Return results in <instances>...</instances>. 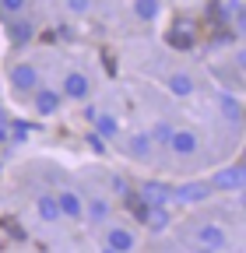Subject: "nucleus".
Wrapping results in <instances>:
<instances>
[{"instance_id": "14", "label": "nucleus", "mask_w": 246, "mask_h": 253, "mask_svg": "<svg viewBox=\"0 0 246 253\" xmlns=\"http://www.w3.org/2000/svg\"><path fill=\"white\" fill-rule=\"evenodd\" d=\"M84 214H88V221H95V225H102V221L109 218V201H106V197H91V201H88V211H84Z\"/></svg>"}, {"instance_id": "27", "label": "nucleus", "mask_w": 246, "mask_h": 253, "mask_svg": "<svg viewBox=\"0 0 246 253\" xmlns=\"http://www.w3.org/2000/svg\"><path fill=\"white\" fill-rule=\"evenodd\" d=\"M67 7H71L74 14H84V11H88V0H67Z\"/></svg>"}, {"instance_id": "22", "label": "nucleus", "mask_w": 246, "mask_h": 253, "mask_svg": "<svg viewBox=\"0 0 246 253\" xmlns=\"http://www.w3.org/2000/svg\"><path fill=\"white\" fill-rule=\"evenodd\" d=\"M222 109L229 113V120H232V123H239V120H243V109H239V102H236V99H229V95H222Z\"/></svg>"}, {"instance_id": "17", "label": "nucleus", "mask_w": 246, "mask_h": 253, "mask_svg": "<svg viewBox=\"0 0 246 253\" xmlns=\"http://www.w3.org/2000/svg\"><path fill=\"white\" fill-rule=\"evenodd\" d=\"M123 201H127V211H130L137 221H144V214H148V201H144L141 194H130V190H127V194H123Z\"/></svg>"}, {"instance_id": "24", "label": "nucleus", "mask_w": 246, "mask_h": 253, "mask_svg": "<svg viewBox=\"0 0 246 253\" xmlns=\"http://www.w3.org/2000/svg\"><path fill=\"white\" fill-rule=\"evenodd\" d=\"M4 225H7V232H11L14 239H28V232L21 229V221H18V218H4Z\"/></svg>"}, {"instance_id": "28", "label": "nucleus", "mask_w": 246, "mask_h": 253, "mask_svg": "<svg viewBox=\"0 0 246 253\" xmlns=\"http://www.w3.org/2000/svg\"><path fill=\"white\" fill-rule=\"evenodd\" d=\"M88 144H91V148H95V151H99V155H102V151H106V144H102V137H99V134H91V137H88Z\"/></svg>"}, {"instance_id": "5", "label": "nucleus", "mask_w": 246, "mask_h": 253, "mask_svg": "<svg viewBox=\"0 0 246 253\" xmlns=\"http://www.w3.org/2000/svg\"><path fill=\"white\" fill-rule=\"evenodd\" d=\"M88 91H91V81L81 74V71H71L67 78H64V95H67V99H88Z\"/></svg>"}, {"instance_id": "20", "label": "nucleus", "mask_w": 246, "mask_h": 253, "mask_svg": "<svg viewBox=\"0 0 246 253\" xmlns=\"http://www.w3.org/2000/svg\"><path fill=\"white\" fill-rule=\"evenodd\" d=\"M148 151H151V134H134L130 137V155L148 158Z\"/></svg>"}, {"instance_id": "18", "label": "nucleus", "mask_w": 246, "mask_h": 253, "mask_svg": "<svg viewBox=\"0 0 246 253\" xmlns=\"http://www.w3.org/2000/svg\"><path fill=\"white\" fill-rule=\"evenodd\" d=\"M7 32H11V42H14V46H21V42H28V39H32V32H36V28L28 25V21H14Z\"/></svg>"}, {"instance_id": "2", "label": "nucleus", "mask_w": 246, "mask_h": 253, "mask_svg": "<svg viewBox=\"0 0 246 253\" xmlns=\"http://www.w3.org/2000/svg\"><path fill=\"white\" fill-rule=\"evenodd\" d=\"M11 84L18 91H36L39 88V71L32 63H18V67H11Z\"/></svg>"}, {"instance_id": "3", "label": "nucleus", "mask_w": 246, "mask_h": 253, "mask_svg": "<svg viewBox=\"0 0 246 253\" xmlns=\"http://www.w3.org/2000/svg\"><path fill=\"white\" fill-rule=\"evenodd\" d=\"M197 243L207 246V250H222L225 246V229L218 221H204V225H197Z\"/></svg>"}, {"instance_id": "16", "label": "nucleus", "mask_w": 246, "mask_h": 253, "mask_svg": "<svg viewBox=\"0 0 246 253\" xmlns=\"http://www.w3.org/2000/svg\"><path fill=\"white\" fill-rule=\"evenodd\" d=\"M165 88H169L172 95H179V99H187V95L194 91V78H187V74H172V78L165 81Z\"/></svg>"}, {"instance_id": "25", "label": "nucleus", "mask_w": 246, "mask_h": 253, "mask_svg": "<svg viewBox=\"0 0 246 253\" xmlns=\"http://www.w3.org/2000/svg\"><path fill=\"white\" fill-rule=\"evenodd\" d=\"M28 134H32V126H28V123H14L11 126V141H25Z\"/></svg>"}, {"instance_id": "23", "label": "nucleus", "mask_w": 246, "mask_h": 253, "mask_svg": "<svg viewBox=\"0 0 246 253\" xmlns=\"http://www.w3.org/2000/svg\"><path fill=\"white\" fill-rule=\"evenodd\" d=\"M169 137H172V126H169V123H159L155 130H151V141H162V144H169Z\"/></svg>"}, {"instance_id": "26", "label": "nucleus", "mask_w": 246, "mask_h": 253, "mask_svg": "<svg viewBox=\"0 0 246 253\" xmlns=\"http://www.w3.org/2000/svg\"><path fill=\"white\" fill-rule=\"evenodd\" d=\"M25 4H28V0H0V7H4V11H11V14L25 11Z\"/></svg>"}, {"instance_id": "9", "label": "nucleus", "mask_w": 246, "mask_h": 253, "mask_svg": "<svg viewBox=\"0 0 246 253\" xmlns=\"http://www.w3.org/2000/svg\"><path fill=\"white\" fill-rule=\"evenodd\" d=\"M36 109H39V116H53L60 109V95L53 88H36Z\"/></svg>"}, {"instance_id": "11", "label": "nucleus", "mask_w": 246, "mask_h": 253, "mask_svg": "<svg viewBox=\"0 0 246 253\" xmlns=\"http://www.w3.org/2000/svg\"><path fill=\"white\" fill-rule=\"evenodd\" d=\"M144 225H148L151 232H165V225H169V211H165V204H148Z\"/></svg>"}, {"instance_id": "12", "label": "nucleus", "mask_w": 246, "mask_h": 253, "mask_svg": "<svg viewBox=\"0 0 246 253\" xmlns=\"http://www.w3.org/2000/svg\"><path fill=\"white\" fill-rule=\"evenodd\" d=\"M106 250L127 253V250H134V236H130L127 229H109V232H106Z\"/></svg>"}, {"instance_id": "6", "label": "nucleus", "mask_w": 246, "mask_h": 253, "mask_svg": "<svg viewBox=\"0 0 246 253\" xmlns=\"http://www.w3.org/2000/svg\"><path fill=\"white\" fill-rule=\"evenodd\" d=\"M243 179H246V169H243V166H232V169H225V172L214 176L211 186H214V190H239Z\"/></svg>"}, {"instance_id": "4", "label": "nucleus", "mask_w": 246, "mask_h": 253, "mask_svg": "<svg viewBox=\"0 0 246 253\" xmlns=\"http://www.w3.org/2000/svg\"><path fill=\"white\" fill-rule=\"evenodd\" d=\"M211 183H183V186H176L172 190V197L179 201V204H197V201H204L207 194H211Z\"/></svg>"}, {"instance_id": "29", "label": "nucleus", "mask_w": 246, "mask_h": 253, "mask_svg": "<svg viewBox=\"0 0 246 253\" xmlns=\"http://www.w3.org/2000/svg\"><path fill=\"white\" fill-rule=\"evenodd\" d=\"M0 141H11V130H7V123H4V113H0Z\"/></svg>"}, {"instance_id": "19", "label": "nucleus", "mask_w": 246, "mask_h": 253, "mask_svg": "<svg viewBox=\"0 0 246 253\" xmlns=\"http://www.w3.org/2000/svg\"><path fill=\"white\" fill-rule=\"evenodd\" d=\"M91 123L99 126V137H102V141H106V137H116V130H120V123H116L113 116H95Z\"/></svg>"}, {"instance_id": "7", "label": "nucleus", "mask_w": 246, "mask_h": 253, "mask_svg": "<svg viewBox=\"0 0 246 253\" xmlns=\"http://www.w3.org/2000/svg\"><path fill=\"white\" fill-rule=\"evenodd\" d=\"M56 204H60V214H64V218H81V214H84V201L74 194V190L56 194Z\"/></svg>"}, {"instance_id": "15", "label": "nucleus", "mask_w": 246, "mask_h": 253, "mask_svg": "<svg viewBox=\"0 0 246 253\" xmlns=\"http://www.w3.org/2000/svg\"><path fill=\"white\" fill-rule=\"evenodd\" d=\"M204 18H207L211 25H225V21H229V4H222V0H207Z\"/></svg>"}, {"instance_id": "1", "label": "nucleus", "mask_w": 246, "mask_h": 253, "mask_svg": "<svg viewBox=\"0 0 246 253\" xmlns=\"http://www.w3.org/2000/svg\"><path fill=\"white\" fill-rule=\"evenodd\" d=\"M165 42H169L172 49H179V53L194 49V46H197V21H190L187 14H179V18L172 21V28L165 32Z\"/></svg>"}, {"instance_id": "8", "label": "nucleus", "mask_w": 246, "mask_h": 253, "mask_svg": "<svg viewBox=\"0 0 246 253\" xmlns=\"http://www.w3.org/2000/svg\"><path fill=\"white\" fill-rule=\"evenodd\" d=\"M197 134L194 130H172V137H169V148L176 151V155H194L197 151Z\"/></svg>"}, {"instance_id": "21", "label": "nucleus", "mask_w": 246, "mask_h": 253, "mask_svg": "<svg viewBox=\"0 0 246 253\" xmlns=\"http://www.w3.org/2000/svg\"><path fill=\"white\" fill-rule=\"evenodd\" d=\"M134 11H137V18H141V21H151V18L159 14V0H137Z\"/></svg>"}, {"instance_id": "13", "label": "nucleus", "mask_w": 246, "mask_h": 253, "mask_svg": "<svg viewBox=\"0 0 246 253\" xmlns=\"http://www.w3.org/2000/svg\"><path fill=\"white\" fill-rule=\"evenodd\" d=\"M36 208H39V218H42V221H60V218H64V214H60V204H56V197H53V194H39Z\"/></svg>"}, {"instance_id": "10", "label": "nucleus", "mask_w": 246, "mask_h": 253, "mask_svg": "<svg viewBox=\"0 0 246 253\" xmlns=\"http://www.w3.org/2000/svg\"><path fill=\"white\" fill-rule=\"evenodd\" d=\"M137 194H141L148 204H165V201L172 197V190H169L165 183H155V179H151V183H144V186L137 190Z\"/></svg>"}]
</instances>
